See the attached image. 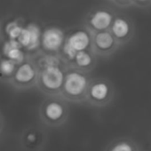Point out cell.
Instances as JSON below:
<instances>
[{"label": "cell", "mask_w": 151, "mask_h": 151, "mask_svg": "<svg viewBox=\"0 0 151 151\" xmlns=\"http://www.w3.org/2000/svg\"><path fill=\"white\" fill-rule=\"evenodd\" d=\"M91 81L88 72L67 66L60 97L68 102L85 103Z\"/></svg>", "instance_id": "cell-1"}, {"label": "cell", "mask_w": 151, "mask_h": 151, "mask_svg": "<svg viewBox=\"0 0 151 151\" xmlns=\"http://www.w3.org/2000/svg\"><path fill=\"white\" fill-rule=\"evenodd\" d=\"M66 67L63 65H51L40 68L37 83L38 90L47 97L60 96Z\"/></svg>", "instance_id": "cell-2"}, {"label": "cell", "mask_w": 151, "mask_h": 151, "mask_svg": "<svg viewBox=\"0 0 151 151\" xmlns=\"http://www.w3.org/2000/svg\"><path fill=\"white\" fill-rule=\"evenodd\" d=\"M67 102L60 96H51L45 100L39 109V116L42 122L52 127L65 124L69 115Z\"/></svg>", "instance_id": "cell-3"}, {"label": "cell", "mask_w": 151, "mask_h": 151, "mask_svg": "<svg viewBox=\"0 0 151 151\" xmlns=\"http://www.w3.org/2000/svg\"><path fill=\"white\" fill-rule=\"evenodd\" d=\"M114 94V87L108 79L94 78L90 83L85 103L95 108H104L111 102Z\"/></svg>", "instance_id": "cell-4"}, {"label": "cell", "mask_w": 151, "mask_h": 151, "mask_svg": "<svg viewBox=\"0 0 151 151\" xmlns=\"http://www.w3.org/2000/svg\"><path fill=\"white\" fill-rule=\"evenodd\" d=\"M39 68L32 58H26L20 63L9 85L17 90H28L37 86Z\"/></svg>", "instance_id": "cell-5"}, {"label": "cell", "mask_w": 151, "mask_h": 151, "mask_svg": "<svg viewBox=\"0 0 151 151\" xmlns=\"http://www.w3.org/2000/svg\"><path fill=\"white\" fill-rule=\"evenodd\" d=\"M120 46V44L109 29L92 33L91 50L97 57L110 56Z\"/></svg>", "instance_id": "cell-6"}, {"label": "cell", "mask_w": 151, "mask_h": 151, "mask_svg": "<svg viewBox=\"0 0 151 151\" xmlns=\"http://www.w3.org/2000/svg\"><path fill=\"white\" fill-rule=\"evenodd\" d=\"M115 16L114 13L107 7L94 8L86 15L85 27L92 33L109 29Z\"/></svg>", "instance_id": "cell-7"}, {"label": "cell", "mask_w": 151, "mask_h": 151, "mask_svg": "<svg viewBox=\"0 0 151 151\" xmlns=\"http://www.w3.org/2000/svg\"><path fill=\"white\" fill-rule=\"evenodd\" d=\"M67 35L57 26H49L44 29L41 36V46L45 52L60 54L66 41Z\"/></svg>", "instance_id": "cell-8"}, {"label": "cell", "mask_w": 151, "mask_h": 151, "mask_svg": "<svg viewBox=\"0 0 151 151\" xmlns=\"http://www.w3.org/2000/svg\"><path fill=\"white\" fill-rule=\"evenodd\" d=\"M109 30L120 45H123L132 39L134 34V26L132 22L127 17L116 15Z\"/></svg>", "instance_id": "cell-9"}, {"label": "cell", "mask_w": 151, "mask_h": 151, "mask_svg": "<svg viewBox=\"0 0 151 151\" xmlns=\"http://www.w3.org/2000/svg\"><path fill=\"white\" fill-rule=\"evenodd\" d=\"M66 42L77 52L91 49L92 32L86 27L77 29L67 35Z\"/></svg>", "instance_id": "cell-10"}, {"label": "cell", "mask_w": 151, "mask_h": 151, "mask_svg": "<svg viewBox=\"0 0 151 151\" xmlns=\"http://www.w3.org/2000/svg\"><path fill=\"white\" fill-rule=\"evenodd\" d=\"M96 57L97 56L92 52L91 49L80 51L78 52L74 60L70 64H68V66L89 73L96 64Z\"/></svg>", "instance_id": "cell-11"}, {"label": "cell", "mask_w": 151, "mask_h": 151, "mask_svg": "<svg viewBox=\"0 0 151 151\" xmlns=\"http://www.w3.org/2000/svg\"><path fill=\"white\" fill-rule=\"evenodd\" d=\"M19 64L7 56H0V82L9 84Z\"/></svg>", "instance_id": "cell-12"}, {"label": "cell", "mask_w": 151, "mask_h": 151, "mask_svg": "<svg viewBox=\"0 0 151 151\" xmlns=\"http://www.w3.org/2000/svg\"><path fill=\"white\" fill-rule=\"evenodd\" d=\"M105 151H139L138 144L130 138H118L109 143Z\"/></svg>", "instance_id": "cell-13"}, {"label": "cell", "mask_w": 151, "mask_h": 151, "mask_svg": "<svg viewBox=\"0 0 151 151\" xmlns=\"http://www.w3.org/2000/svg\"><path fill=\"white\" fill-rule=\"evenodd\" d=\"M18 42L20 43V45L26 48L27 50L29 48L30 45H31V40H32V36H31V32L29 30V29L28 27L23 28L22 31L21 32L19 37L17 38Z\"/></svg>", "instance_id": "cell-14"}, {"label": "cell", "mask_w": 151, "mask_h": 151, "mask_svg": "<svg viewBox=\"0 0 151 151\" xmlns=\"http://www.w3.org/2000/svg\"><path fill=\"white\" fill-rule=\"evenodd\" d=\"M23 27L21 26L18 22H11L8 26H7V33L10 37L11 39H17L21 34V32L22 31Z\"/></svg>", "instance_id": "cell-15"}, {"label": "cell", "mask_w": 151, "mask_h": 151, "mask_svg": "<svg viewBox=\"0 0 151 151\" xmlns=\"http://www.w3.org/2000/svg\"><path fill=\"white\" fill-rule=\"evenodd\" d=\"M111 1H113L119 6H128L134 4L133 0H111Z\"/></svg>", "instance_id": "cell-16"}, {"label": "cell", "mask_w": 151, "mask_h": 151, "mask_svg": "<svg viewBox=\"0 0 151 151\" xmlns=\"http://www.w3.org/2000/svg\"><path fill=\"white\" fill-rule=\"evenodd\" d=\"M26 139L29 143L30 144H33V143H36L37 141V134L35 132H29L27 134V137H26Z\"/></svg>", "instance_id": "cell-17"}, {"label": "cell", "mask_w": 151, "mask_h": 151, "mask_svg": "<svg viewBox=\"0 0 151 151\" xmlns=\"http://www.w3.org/2000/svg\"><path fill=\"white\" fill-rule=\"evenodd\" d=\"M134 4L139 5V6H147L148 4H150L151 0H133Z\"/></svg>", "instance_id": "cell-18"}, {"label": "cell", "mask_w": 151, "mask_h": 151, "mask_svg": "<svg viewBox=\"0 0 151 151\" xmlns=\"http://www.w3.org/2000/svg\"><path fill=\"white\" fill-rule=\"evenodd\" d=\"M2 36V27H1V22H0V37Z\"/></svg>", "instance_id": "cell-19"}, {"label": "cell", "mask_w": 151, "mask_h": 151, "mask_svg": "<svg viewBox=\"0 0 151 151\" xmlns=\"http://www.w3.org/2000/svg\"><path fill=\"white\" fill-rule=\"evenodd\" d=\"M1 124H2V118H1V116H0V126H1Z\"/></svg>", "instance_id": "cell-20"}]
</instances>
